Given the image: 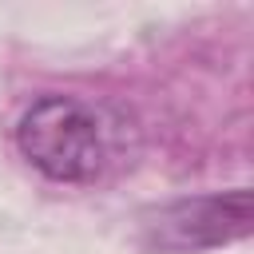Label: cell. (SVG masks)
Masks as SVG:
<instances>
[{
	"mask_svg": "<svg viewBox=\"0 0 254 254\" xmlns=\"http://www.w3.org/2000/svg\"><path fill=\"white\" fill-rule=\"evenodd\" d=\"M16 151L52 183L87 187L115 163V123L75 95H40L16 119Z\"/></svg>",
	"mask_w": 254,
	"mask_h": 254,
	"instance_id": "cell-1",
	"label": "cell"
},
{
	"mask_svg": "<svg viewBox=\"0 0 254 254\" xmlns=\"http://www.w3.org/2000/svg\"><path fill=\"white\" fill-rule=\"evenodd\" d=\"M254 226V194L246 187L190 194L155 206L139 222V246L147 254H202L246 238Z\"/></svg>",
	"mask_w": 254,
	"mask_h": 254,
	"instance_id": "cell-2",
	"label": "cell"
}]
</instances>
